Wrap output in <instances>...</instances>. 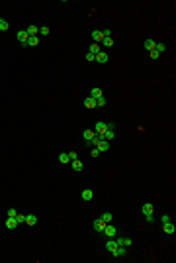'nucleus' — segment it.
Wrapping results in <instances>:
<instances>
[{"label": "nucleus", "instance_id": "nucleus-40", "mask_svg": "<svg viewBox=\"0 0 176 263\" xmlns=\"http://www.w3.org/2000/svg\"><path fill=\"white\" fill-rule=\"evenodd\" d=\"M0 22H2V18H0Z\"/></svg>", "mask_w": 176, "mask_h": 263}, {"label": "nucleus", "instance_id": "nucleus-39", "mask_svg": "<svg viewBox=\"0 0 176 263\" xmlns=\"http://www.w3.org/2000/svg\"><path fill=\"white\" fill-rule=\"evenodd\" d=\"M69 159H71V161H74V159H78V157H76V153H74V151H71V153H69Z\"/></svg>", "mask_w": 176, "mask_h": 263}, {"label": "nucleus", "instance_id": "nucleus-26", "mask_svg": "<svg viewBox=\"0 0 176 263\" xmlns=\"http://www.w3.org/2000/svg\"><path fill=\"white\" fill-rule=\"evenodd\" d=\"M155 51L156 53H164L166 51V45H164V43H155Z\"/></svg>", "mask_w": 176, "mask_h": 263}, {"label": "nucleus", "instance_id": "nucleus-2", "mask_svg": "<svg viewBox=\"0 0 176 263\" xmlns=\"http://www.w3.org/2000/svg\"><path fill=\"white\" fill-rule=\"evenodd\" d=\"M106 130H108V124H106V122H98V124L94 126V134H98V136H104Z\"/></svg>", "mask_w": 176, "mask_h": 263}, {"label": "nucleus", "instance_id": "nucleus-13", "mask_svg": "<svg viewBox=\"0 0 176 263\" xmlns=\"http://www.w3.org/2000/svg\"><path fill=\"white\" fill-rule=\"evenodd\" d=\"M90 96H92L94 100H96V98H100V96H104V94H102V88H98V86H94V88L90 90Z\"/></svg>", "mask_w": 176, "mask_h": 263}, {"label": "nucleus", "instance_id": "nucleus-36", "mask_svg": "<svg viewBox=\"0 0 176 263\" xmlns=\"http://www.w3.org/2000/svg\"><path fill=\"white\" fill-rule=\"evenodd\" d=\"M161 222H170V216H168V214H163V216H161Z\"/></svg>", "mask_w": 176, "mask_h": 263}, {"label": "nucleus", "instance_id": "nucleus-3", "mask_svg": "<svg viewBox=\"0 0 176 263\" xmlns=\"http://www.w3.org/2000/svg\"><path fill=\"white\" fill-rule=\"evenodd\" d=\"M163 230H164V234H174V232H176V226L172 224V220H170V222H164V224H163Z\"/></svg>", "mask_w": 176, "mask_h": 263}, {"label": "nucleus", "instance_id": "nucleus-19", "mask_svg": "<svg viewBox=\"0 0 176 263\" xmlns=\"http://www.w3.org/2000/svg\"><path fill=\"white\" fill-rule=\"evenodd\" d=\"M26 224L27 226H35V224H37V216H33V214L26 216Z\"/></svg>", "mask_w": 176, "mask_h": 263}, {"label": "nucleus", "instance_id": "nucleus-18", "mask_svg": "<svg viewBox=\"0 0 176 263\" xmlns=\"http://www.w3.org/2000/svg\"><path fill=\"white\" fill-rule=\"evenodd\" d=\"M84 106L86 108H96V100L92 98V96H88V98H84Z\"/></svg>", "mask_w": 176, "mask_h": 263}, {"label": "nucleus", "instance_id": "nucleus-27", "mask_svg": "<svg viewBox=\"0 0 176 263\" xmlns=\"http://www.w3.org/2000/svg\"><path fill=\"white\" fill-rule=\"evenodd\" d=\"M59 161H61V163H71V159H69V153H61V155H59Z\"/></svg>", "mask_w": 176, "mask_h": 263}, {"label": "nucleus", "instance_id": "nucleus-37", "mask_svg": "<svg viewBox=\"0 0 176 263\" xmlns=\"http://www.w3.org/2000/svg\"><path fill=\"white\" fill-rule=\"evenodd\" d=\"M145 218H147V222L149 224H155V216H153V214H149V216H145Z\"/></svg>", "mask_w": 176, "mask_h": 263}, {"label": "nucleus", "instance_id": "nucleus-4", "mask_svg": "<svg viewBox=\"0 0 176 263\" xmlns=\"http://www.w3.org/2000/svg\"><path fill=\"white\" fill-rule=\"evenodd\" d=\"M16 37H18V41L22 43V45H26V43H27V32H26V30H20Z\"/></svg>", "mask_w": 176, "mask_h": 263}, {"label": "nucleus", "instance_id": "nucleus-8", "mask_svg": "<svg viewBox=\"0 0 176 263\" xmlns=\"http://www.w3.org/2000/svg\"><path fill=\"white\" fill-rule=\"evenodd\" d=\"M116 242H117V245H123V247H129L131 243H133V240H131V238H117Z\"/></svg>", "mask_w": 176, "mask_h": 263}, {"label": "nucleus", "instance_id": "nucleus-32", "mask_svg": "<svg viewBox=\"0 0 176 263\" xmlns=\"http://www.w3.org/2000/svg\"><path fill=\"white\" fill-rule=\"evenodd\" d=\"M16 216H18L16 208H10V210H8V218H16Z\"/></svg>", "mask_w": 176, "mask_h": 263}, {"label": "nucleus", "instance_id": "nucleus-10", "mask_svg": "<svg viewBox=\"0 0 176 263\" xmlns=\"http://www.w3.org/2000/svg\"><path fill=\"white\" fill-rule=\"evenodd\" d=\"M104 228H106V222H102L100 218H98V220H94V230H96V232H100V234H102V232H104Z\"/></svg>", "mask_w": 176, "mask_h": 263}, {"label": "nucleus", "instance_id": "nucleus-21", "mask_svg": "<svg viewBox=\"0 0 176 263\" xmlns=\"http://www.w3.org/2000/svg\"><path fill=\"white\" fill-rule=\"evenodd\" d=\"M82 138H84L86 141H90V139L94 138V130H84L82 132Z\"/></svg>", "mask_w": 176, "mask_h": 263}, {"label": "nucleus", "instance_id": "nucleus-34", "mask_svg": "<svg viewBox=\"0 0 176 263\" xmlns=\"http://www.w3.org/2000/svg\"><path fill=\"white\" fill-rule=\"evenodd\" d=\"M149 55H151V59H158V57H161V53H156L155 49H153V51H149Z\"/></svg>", "mask_w": 176, "mask_h": 263}, {"label": "nucleus", "instance_id": "nucleus-6", "mask_svg": "<svg viewBox=\"0 0 176 263\" xmlns=\"http://www.w3.org/2000/svg\"><path fill=\"white\" fill-rule=\"evenodd\" d=\"M92 37H94V43H102V40H104L102 30H94V32H92Z\"/></svg>", "mask_w": 176, "mask_h": 263}, {"label": "nucleus", "instance_id": "nucleus-35", "mask_svg": "<svg viewBox=\"0 0 176 263\" xmlns=\"http://www.w3.org/2000/svg\"><path fill=\"white\" fill-rule=\"evenodd\" d=\"M90 155H92V159H96V157H100V151H98L96 147H94V149H92V153H90Z\"/></svg>", "mask_w": 176, "mask_h": 263}, {"label": "nucleus", "instance_id": "nucleus-23", "mask_svg": "<svg viewBox=\"0 0 176 263\" xmlns=\"http://www.w3.org/2000/svg\"><path fill=\"white\" fill-rule=\"evenodd\" d=\"M145 49H147V51H153V49H155V40H145Z\"/></svg>", "mask_w": 176, "mask_h": 263}, {"label": "nucleus", "instance_id": "nucleus-31", "mask_svg": "<svg viewBox=\"0 0 176 263\" xmlns=\"http://www.w3.org/2000/svg\"><path fill=\"white\" fill-rule=\"evenodd\" d=\"M39 35H49V28H39Z\"/></svg>", "mask_w": 176, "mask_h": 263}, {"label": "nucleus", "instance_id": "nucleus-16", "mask_svg": "<svg viewBox=\"0 0 176 263\" xmlns=\"http://www.w3.org/2000/svg\"><path fill=\"white\" fill-rule=\"evenodd\" d=\"M96 61H98V63H106V61H108V53H106V51H100V53L96 55Z\"/></svg>", "mask_w": 176, "mask_h": 263}, {"label": "nucleus", "instance_id": "nucleus-9", "mask_svg": "<svg viewBox=\"0 0 176 263\" xmlns=\"http://www.w3.org/2000/svg\"><path fill=\"white\" fill-rule=\"evenodd\" d=\"M141 212H143L145 216H149V214H153V212H155V206H153L151 202H147V204H143V208H141Z\"/></svg>", "mask_w": 176, "mask_h": 263}, {"label": "nucleus", "instance_id": "nucleus-11", "mask_svg": "<svg viewBox=\"0 0 176 263\" xmlns=\"http://www.w3.org/2000/svg\"><path fill=\"white\" fill-rule=\"evenodd\" d=\"M92 197H94V192H92L90 189H84V191H82V200L90 202V200H92Z\"/></svg>", "mask_w": 176, "mask_h": 263}, {"label": "nucleus", "instance_id": "nucleus-38", "mask_svg": "<svg viewBox=\"0 0 176 263\" xmlns=\"http://www.w3.org/2000/svg\"><path fill=\"white\" fill-rule=\"evenodd\" d=\"M96 59V55H92V53H86V61H94Z\"/></svg>", "mask_w": 176, "mask_h": 263}, {"label": "nucleus", "instance_id": "nucleus-1", "mask_svg": "<svg viewBox=\"0 0 176 263\" xmlns=\"http://www.w3.org/2000/svg\"><path fill=\"white\" fill-rule=\"evenodd\" d=\"M102 234H106L108 238H116L117 236V230H116V226H111V222H110V224H106V228H104Z\"/></svg>", "mask_w": 176, "mask_h": 263}, {"label": "nucleus", "instance_id": "nucleus-17", "mask_svg": "<svg viewBox=\"0 0 176 263\" xmlns=\"http://www.w3.org/2000/svg\"><path fill=\"white\" fill-rule=\"evenodd\" d=\"M39 43V35H33V37H27V43L26 45H29V47H35Z\"/></svg>", "mask_w": 176, "mask_h": 263}, {"label": "nucleus", "instance_id": "nucleus-30", "mask_svg": "<svg viewBox=\"0 0 176 263\" xmlns=\"http://www.w3.org/2000/svg\"><path fill=\"white\" fill-rule=\"evenodd\" d=\"M8 28H10L8 26V22H4V20L0 22V32H8Z\"/></svg>", "mask_w": 176, "mask_h": 263}, {"label": "nucleus", "instance_id": "nucleus-15", "mask_svg": "<svg viewBox=\"0 0 176 263\" xmlns=\"http://www.w3.org/2000/svg\"><path fill=\"white\" fill-rule=\"evenodd\" d=\"M102 139H104V136H98V134H94V138H92L90 141H88V144H90L92 147H96V145L100 144V141H102Z\"/></svg>", "mask_w": 176, "mask_h": 263}, {"label": "nucleus", "instance_id": "nucleus-7", "mask_svg": "<svg viewBox=\"0 0 176 263\" xmlns=\"http://www.w3.org/2000/svg\"><path fill=\"white\" fill-rule=\"evenodd\" d=\"M96 149L100 153H104V151H108V149H110V141H106V139H102V141H100V144L96 145Z\"/></svg>", "mask_w": 176, "mask_h": 263}, {"label": "nucleus", "instance_id": "nucleus-33", "mask_svg": "<svg viewBox=\"0 0 176 263\" xmlns=\"http://www.w3.org/2000/svg\"><path fill=\"white\" fill-rule=\"evenodd\" d=\"M16 220H18V224H26V216H24V214H18Z\"/></svg>", "mask_w": 176, "mask_h": 263}, {"label": "nucleus", "instance_id": "nucleus-20", "mask_svg": "<svg viewBox=\"0 0 176 263\" xmlns=\"http://www.w3.org/2000/svg\"><path fill=\"white\" fill-rule=\"evenodd\" d=\"M114 138H116V132H114V130H106V134H104V139H106V141H111Z\"/></svg>", "mask_w": 176, "mask_h": 263}, {"label": "nucleus", "instance_id": "nucleus-25", "mask_svg": "<svg viewBox=\"0 0 176 263\" xmlns=\"http://www.w3.org/2000/svg\"><path fill=\"white\" fill-rule=\"evenodd\" d=\"M100 51H102V49H100V43H92L90 45V53L92 55H98Z\"/></svg>", "mask_w": 176, "mask_h": 263}, {"label": "nucleus", "instance_id": "nucleus-29", "mask_svg": "<svg viewBox=\"0 0 176 263\" xmlns=\"http://www.w3.org/2000/svg\"><path fill=\"white\" fill-rule=\"evenodd\" d=\"M108 104V100L104 98V96H100V98H96V106H106Z\"/></svg>", "mask_w": 176, "mask_h": 263}, {"label": "nucleus", "instance_id": "nucleus-5", "mask_svg": "<svg viewBox=\"0 0 176 263\" xmlns=\"http://www.w3.org/2000/svg\"><path fill=\"white\" fill-rule=\"evenodd\" d=\"M117 247V242H114V238H108V242H106V250L110 251V253H114Z\"/></svg>", "mask_w": 176, "mask_h": 263}, {"label": "nucleus", "instance_id": "nucleus-28", "mask_svg": "<svg viewBox=\"0 0 176 263\" xmlns=\"http://www.w3.org/2000/svg\"><path fill=\"white\" fill-rule=\"evenodd\" d=\"M102 45L104 47H111L114 45V40H111V37H104V40H102Z\"/></svg>", "mask_w": 176, "mask_h": 263}, {"label": "nucleus", "instance_id": "nucleus-12", "mask_svg": "<svg viewBox=\"0 0 176 263\" xmlns=\"http://www.w3.org/2000/svg\"><path fill=\"white\" fill-rule=\"evenodd\" d=\"M26 32H27V37H33V35H39V28L37 26H29Z\"/></svg>", "mask_w": 176, "mask_h": 263}, {"label": "nucleus", "instance_id": "nucleus-24", "mask_svg": "<svg viewBox=\"0 0 176 263\" xmlns=\"http://www.w3.org/2000/svg\"><path fill=\"white\" fill-rule=\"evenodd\" d=\"M111 218H114V216H111L110 212H104V214L100 216V220H102V222H106V224H110V222H111Z\"/></svg>", "mask_w": 176, "mask_h": 263}, {"label": "nucleus", "instance_id": "nucleus-14", "mask_svg": "<svg viewBox=\"0 0 176 263\" xmlns=\"http://www.w3.org/2000/svg\"><path fill=\"white\" fill-rule=\"evenodd\" d=\"M16 226H20L16 218H8V220H6V228H8V230H14Z\"/></svg>", "mask_w": 176, "mask_h": 263}, {"label": "nucleus", "instance_id": "nucleus-22", "mask_svg": "<svg viewBox=\"0 0 176 263\" xmlns=\"http://www.w3.org/2000/svg\"><path fill=\"white\" fill-rule=\"evenodd\" d=\"M71 165H72V169H74V171H82V167H84V165L80 163L78 159H74V161H71Z\"/></svg>", "mask_w": 176, "mask_h": 263}]
</instances>
